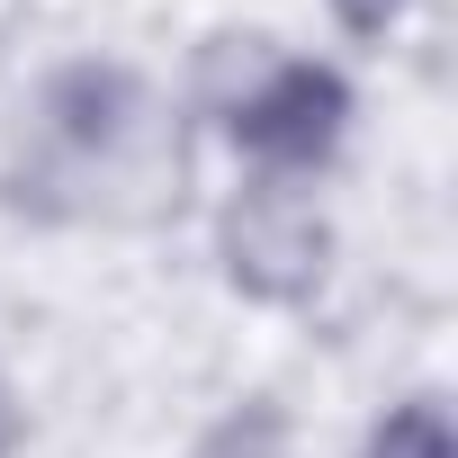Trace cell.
Returning a JSON list of instances; mask_svg holds the SVG:
<instances>
[{
    "label": "cell",
    "mask_w": 458,
    "mask_h": 458,
    "mask_svg": "<svg viewBox=\"0 0 458 458\" xmlns=\"http://www.w3.org/2000/svg\"><path fill=\"white\" fill-rule=\"evenodd\" d=\"M324 243H333L324 216L288 180H261V189H243L225 207V270H234V288H252L270 306H288L324 279Z\"/></svg>",
    "instance_id": "6da1fadb"
},
{
    "label": "cell",
    "mask_w": 458,
    "mask_h": 458,
    "mask_svg": "<svg viewBox=\"0 0 458 458\" xmlns=\"http://www.w3.org/2000/svg\"><path fill=\"white\" fill-rule=\"evenodd\" d=\"M351 126V90L324 64H270L252 99H234V144L261 153L270 171H315Z\"/></svg>",
    "instance_id": "7a4b0ae2"
},
{
    "label": "cell",
    "mask_w": 458,
    "mask_h": 458,
    "mask_svg": "<svg viewBox=\"0 0 458 458\" xmlns=\"http://www.w3.org/2000/svg\"><path fill=\"white\" fill-rule=\"evenodd\" d=\"M360 458H458V449H449L440 404H395V413L369 431V449H360Z\"/></svg>",
    "instance_id": "3957f363"
},
{
    "label": "cell",
    "mask_w": 458,
    "mask_h": 458,
    "mask_svg": "<svg viewBox=\"0 0 458 458\" xmlns=\"http://www.w3.org/2000/svg\"><path fill=\"white\" fill-rule=\"evenodd\" d=\"M342 10V28H360V37H386L395 19H404V0H333Z\"/></svg>",
    "instance_id": "277c9868"
},
{
    "label": "cell",
    "mask_w": 458,
    "mask_h": 458,
    "mask_svg": "<svg viewBox=\"0 0 458 458\" xmlns=\"http://www.w3.org/2000/svg\"><path fill=\"white\" fill-rule=\"evenodd\" d=\"M10 431H19V422H10V395H0V449H10Z\"/></svg>",
    "instance_id": "5b68a950"
}]
</instances>
